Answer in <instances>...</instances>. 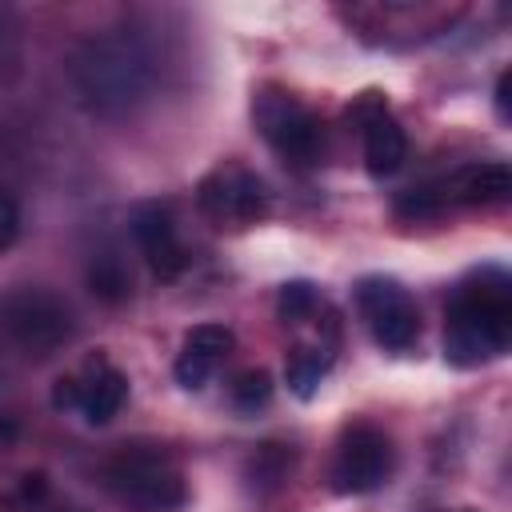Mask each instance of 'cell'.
<instances>
[{"instance_id": "obj_1", "label": "cell", "mask_w": 512, "mask_h": 512, "mask_svg": "<svg viewBox=\"0 0 512 512\" xmlns=\"http://www.w3.org/2000/svg\"><path fill=\"white\" fill-rule=\"evenodd\" d=\"M160 76V48L128 24L92 32L68 60V84L76 92V104L104 120H120L148 104L160 88Z\"/></svg>"}, {"instance_id": "obj_2", "label": "cell", "mask_w": 512, "mask_h": 512, "mask_svg": "<svg viewBox=\"0 0 512 512\" xmlns=\"http://www.w3.org/2000/svg\"><path fill=\"white\" fill-rule=\"evenodd\" d=\"M512 344V280L504 268H476L464 276L444 312V360L480 368L500 360Z\"/></svg>"}, {"instance_id": "obj_3", "label": "cell", "mask_w": 512, "mask_h": 512, "mask_svg": "<svg viewBox=\"0 0 512 512\" xmlns=\"http://www.w3.org/2000/svg\"><path fill=\"white\" fill-rule=\"evenodd\" d=\"M76 332L72 308L48 288H12L0 296V360L44 364Z\"/></svg>"}, {"instance_id": "obj_4", "label": "cell", "mask_w": 512, "mask_h": 512, "mask_svg": "<svg viewBox=\"0 0 512 512\" xmlns=\"http://www.w3.org/2000/svg\"><path fill=\"white\" fill-rule=\"evenodd\" d=\"M104 488L132 512H176L188 500L180 464L160 444H124L100 468Z\"/></svg>"}, {"instance_id": "obj_5", "label": "cell", "mask_w": 512, "mask_h": 512, "mask_svg": "<svg viewBox=\"0 0 512 512\" xmlns=\"http://www.w3.org/2000/svg\"><path fill=\"white\" fill-rule=\"evenodd\" d=\"M252 124L264 144L288 168H312L324 156V124L320 116L280 84H260L252 96Z\"/></svg>"}, {"instance_id": "obj_6", "label": "cell", "mask_w": 512, "mask_h": 512, "mask_svg": "<svg viewBox=\"0 0 512 512\" xmlns=\"http://www.w3.org/2000/svg\"><path fill=\"white\" fill-rule=\"evenodd\" d=\"M196 204L216 228H248L272 212V192H268L264 176L228 160V164H216L196 184Z\"/></svg>"}, {"instance_id": "obj_7", "label": "cell", "mask_w": 512, "mask_h": 512, "mask_svg": "<svg viewBox=\"0 0 512 512\" xmlns=\"http://www.w3.org/2000/svg\"><path fill=\"white\" fill-rule=\"evenodd\" d=\"M392 440L384 428L376 424H348L336 440V452H332V468H328V480H332V492L340 496H364V492H376L380 484H388L392 476Z\"/></svg>"}, {"instance_id": "obj_8", "label": "cell", "mask_w": 512, "mask_h": 512, "mask_svg": "<svg viewBox=\"0 0 512 512\" xmlns=\"http://www.w3.org/2000/svg\"><path fill=\"white\" fill-rule=\"evenodd\" d=\"M356 308L384 352H408L420 340V312L400 280L392 276L356 280Z\"/></svg>"}, {"instance_id": "obj_9", "label": "cell", "mask_w": 512, "mask_h": 512, "mask_svg": "<svg viewBox=\"0 0 512 512\" xmlns=\"http://www.w3.org/2000/svg\"><path fill=\"white\" fill-rule=\"evenodd\" d=\"M124 400H128V376L108 356L84 360V368L76 376H64L52 388V404L56 408H76L96 428L108 424L112 416H120Z\"/></svg>"}, {"instance_id": "obj_10", "label": "cell", "mask_w": 512, "mask_h": 512, "mask_svg": "<svg viewBox=\"0 0 512 512\" xmlns=\"http://www.w3.org/2000/svg\"><path fill=\"white\" fill-rule=\"evenodd\" d=\"M348 120L360 128V140H364V168L384 180V176H396L408 160V136L400 128V120L388 112L384 96L380 92H364L352 108H348Z\"/></svg>"}, {"instance_id": "obj_11", "label": "cell", "mask_w": 512, "mask_h": 512, "mask_svg": "<svg viewBox=\"0 0 512 512\" xmlns=\"http://www.w3.org/2000/svg\"><path fill=\"white\" fill-rule=\"evenodd\" d=\"M132 240H136L140 256L148 260L152 276L176 280L184 272L188 256H184V244H180L172 208L164 200H144V204L132 208Z\"/></svg>"}, {"instance_id": "obj_12", "label": "cell", "mask_w": 512, "mask_h": 512, "mask_svg": "<svg viewBox=\"0 0 512 512\" xmlns=\"http://www.w3.org/2000/svg\"><path fill=\"white\" fill-rule=\"evenodd\" d=\"M232 344H236L232 328H224V324H196V328L184 336V348H180V356H176V364H172L176 384L188 388V392H200V388L212 380L216 364L232 352Z\"/></svg>"}, {"instance_id": "obj_13", "label": "cell", "mask_w": 512, "mask_h": 512, "mask_svg": "<svg viewBox=\"0 0 512 512\" xmlns=\"http://www.w3.org/2000/svg\"><path fill=\"white\" fill-rule=\"evenodd\" d=\"M444 200L448 204H464V208H496L512 196V172L504 160H476L456 168L448 180H440Z\"/></svg>"}, {"instance_id": "obj_14", "label": "cell", "mask_w": 512, "mask_h": 512, "mask_svg": "<svg viewBox=\"0 0 512 512\" xmlns=\"http://www.w3.org/2000/svg\"><path fill=\"white\" fill-rule=\"evenodd\" d=\"M328 368H332V352L324 344H296V348H288L284 380H288V388L300 400H312L316 388H320V380L328 376Z\"/></svg>"}, {"instance_id": "obj_15", "label": "cell", "mask_w": 512, "mask_h": 512, "mask_svg": "<svg viewBox=\"0 0 512 512\" xmlns=\"http://www.w3.org/2000/svg\"><path fill=\"white\" fill-rule=\"evenodd\" d=\"M88 288H92L100 300L120 304V300L132 296V272H128V264H124L116 252L92 256V264H88Z\"/></svg>"}, {"instance_id": "obj_16", "label": "cell", "mask_w": 512, "mask_h": 512, "mask_svg": "<svg viewBox=\"0 0 512 512\" xmlns=\"http://www.w3.org/2000/svg\"><path fill=\"white\" fill-rule=\"evenodd\" d=\"M316 308H320L316 284H308V280H288V284H280V292H276V312H280L284 324H304V320L316 316Z\"/></svg>"}, {"instance_id": "obj_17", "label": "cell", "mask_w": 512, "mask_h": 512, "mask_svg": "<svg viewBox=\"0 0 512 512\" xmlns=\"http://www.w3.org/2000/svg\"><path fill=\"white\" fill-rule=\"evenodd\" d=\"M444 208H448V200H444L440 184H416L396 196V216H404V220H428V216H440Z\"/></svg>"}, {"instance_id": "obj_18", "label": "cell", "mask_w": 512, "mask_h": 512, "mask_svg": "<svg viewBox=\"0 0 512 512\" xmlns=\"http://www.w3.org/2000/svg\"><path fill=\"white\" fill-rule=\"evenodd\" d=\"M268 400H272V376H268V368H244L232 380V404L240 412H256Z\"/></svg>"}, {"instance_id": "obj_19", "label": "cell", "mask_w": 512, "mask_h": 512, "mask_svg": "<svg viewBox=\"0 0 512 512\" xmlns=\"http://www.w3.org/2000/svg\"><path fill=\"white\" fill-rule=\"evenodd\" d=\"M16 232H20V204H16V196L0 184V256L12 248Z\"/></svg>"}, {"instance_id": "obj_20", "label": "cell", "mask_w": 512, "mask_h": 512, "mask_svg": "<svg viewBox=\"0 0 512 512\" xmlns=\"http://www.w3.org/2000/svg\"><path fill=\"white\" fill-rule=\"evenodd\" d=\"M496 112H500V120H508V72H500V80H496Z\"/></svg>"}, {"instance_id": "obj_21", "label": "cell", "mask_w": 512, "mask_h": 512, "mask_svg": "<svg viewBox=\"0 0 512 512\" xmlns=\"http://www.w3.org/2000/svg\"><path fill=\"white\" fill-rule=\"evenodd\" d=\"M12 60V32H8V24L0 20V68Z\"/></svg>"}]
</instances>
